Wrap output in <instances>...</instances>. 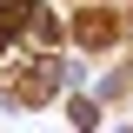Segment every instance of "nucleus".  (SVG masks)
I'll return each mask as SVG.
<instances>
[{"mask_svg": "<svg viewBox=\"0 0 133 133\" xmlns=\"http://www.w3.org/2000/svg\"><path fill=\"white\" fill-rule=\"evenodd\" d=\"M47 40H53V20L33 0H0V87H7V100L33 107L60 87V66H53Z\"/></svg>", "mask_w": 133, "mask_h": 133, "instance_id": "obj_1", "label": "nucleus"}]
</instances>
